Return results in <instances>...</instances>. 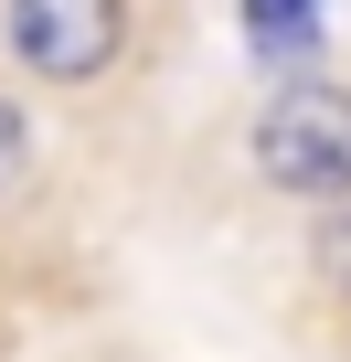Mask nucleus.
<instances>
[{"instance_id":"obj_1","label":"nucleus","mask_w":351,"mask_h":362,"mask_svg":"<svg viewBox=\"0 0 351 362\" xmlns=\"http://www.w3.org/2000/svg\"><path fill=\"white\" fill-rule=\"evenodd\" d=\"M256 181L287 203H351V75H287L256 117Z\"/></svg>"},{"instance_id":"obj_2","label":"nucleus","mask_w":351,"mask_h":362,"mask_svg":"<svg viewBox=\"0 0 351 362\" xmlns=\"http://www.w3.org/2000/svg\"><path fill=\"white\" fill-rule=\"evenodd\" d=\"M0 43L32 86H107L128 64V0H0Z\"/></svg>"},{"instance_id":"obj_3","label":"nucleus","mask_w":351,"mask_h":362,"mask_svg":"<svg viewBox=\"0 0 351 362\" xmlns=\"http://www.w3.org/2000/svg\"><path fill=\"white\" fill-rule=\"evenodd\" d=\"M234 11H245V43L266 75H298L319 54V0H234Z\"/></svg>"},{"instance_id":"obj_4","label":"nucleus","mask_w":351,"mask_h":362,"mask_svg":"<svg viewBox=\"0 0 351 362\" xmlns=\"http://www.w3.org/2000/svg\"><path fill=\"white\" fill-rule=\"evenodd\" d=\"M22 170H32V107H22L11 86H0V192H11Z\"/></svg>"},{"instance_id":"obj_5","label":"nucleus","mask_w":351,"mask_h":362,"mask_svg":"<svg viewBox=\"0 0 351 362\" xmlns=\"http://www.w3.org/2000/svg\"><path fill=\"white\" fill-rule=\"evenodd\" d=\"M319 277L351 298V203H330V224H319Z\"/></svg>"}]
</instances>
